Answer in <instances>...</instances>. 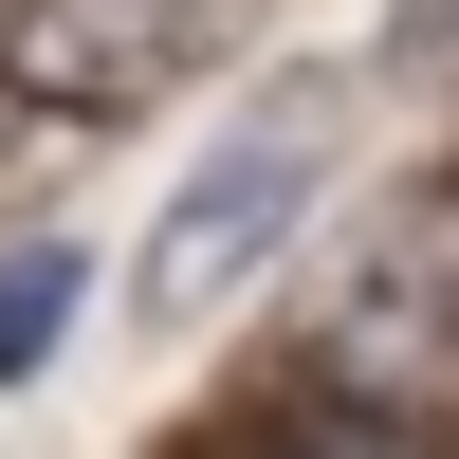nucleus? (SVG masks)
I'll list each match as a JSON object with an SVG mask.
<instances>
[{"mask_svg":"<svg viewBox=\"0 0 459 459\" xmlns=\"http://www.w3.org/2000/svg\"><path fill=\"white\" fill-rule=\"evenodd\" d=\"M331 147H350V56H294V74H257V92L221 110V147L166 184V221H147V257H129V313H147V331L221 313V294H239L257 257H276L294 221L331 203Z\"/></svg>","mask_w":459,"mask_h":459,"instance_id":"nucleus-1","label":"nucleus"},{"mask_svg":"<svg viewBox=\"0 0 459 459\" xmlns=\"http://www.w3.org/2000/svg\"><path fill=\"white\" fill-rule=\"evenodd\" d=\"M276 368L386 404V423H459V184H386L350 221V257L313 276V313L276 331Z\"/></svg>","mask_w":459,"mask_h":459,"instance_id":"nucleus-2","label":"nucleus"},{"mask_svg":"<svg viewBox=\"0 0 459 459\" xmlns=\"http://www.w3.org/2000/svg\"><path fill=\"white\" fill-rule=\"evenodd\" d=\"M221 37L203 19H166V0H0V74H19L37 110H147V92H184Z\"/></svg>","mask_w":459,"mask_h":459,"instance_id":"nucleus-3","label":"nucleus"},{"mask_svg":"<svg viewBox=\"0 0 459 459\" xmlns=\"http://www.w3.org/2000/svg\"><path fill=\"white\" fill-rule=\"evenodd\" d=\"M221 459H441V441L386 423V404H350V386H313V368H257L239 423H221Z\"/></svg>","mask_w":459,"mask_h":459,"instance_id":"nucleus-4","label":"nucleus"},{"mask_svg":"<svg viewBox=\"0 0 459 459\" xmlns=\"http://www.w3.org/2000/svg\"><path fill=\"white\" fill-rule=\"evenodd\" d=\"M74 313H92V257L74 239H0V404L74 350Z\"/></svg>","mask_w":459,"mask_h":459,"instance_id":"nucleus-5","label":"nucleus"},{"mask_svg":"<svg viewBox=\"0 0 459 459\" xmlns=\"http://www.w3.org/2000/svg\"><path fill=\"white\" fill-rule=\"evenodd\" d=\"M459 56V0H386V74H441Z\"/></svg>","mask_w":459,"mask_h":459,"instance_id":"nucleus-6","label":"nucleus"},{"mask_svg":"<svg viewBox=\"0 0 459 459\" xmlns=\"http://www.w3.org/2000/svg\"><path fill=\"white\" fill-rule=\"evenodd\" d=\"M19 166H56V110H37L19 74H0V184H19Z\"/></svg>","mask_w":459,"mask_h":459,"instance_id":"nucleus-7","label":"nucleus"}]
</instances>
